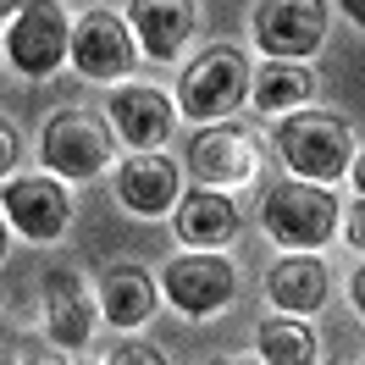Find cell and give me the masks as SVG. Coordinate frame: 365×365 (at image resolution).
<instances>
[{"label": "cell", "instance_id": "obj_4", "mask_svg": "<svg viewBox=\"0 0 365 365\" xmlns=\"http://www.w3.org/2000/svg\"><path fill=\"white\" fill-rule=\"evenodd\" d=\"M45 172L61 182H89L111 166V128L89 111H56L39 133Z\"/></svg>", "mask_w": 365, "mask_h": 365}, {"label": "cell", "instance_id": "obj_6", "mask_svg": "<svg viewBox=\"0 0 365 365\" xmlns=\"http://www.w3.org/2000/svg\"><path fill=\"white\" fill-rule=\"evenodd\" d=\"M67 39H72V23L56 0H23L17 17L6 23V56L23 78H50L67 61Z\"/></svg>", "mask_w": 365, "mask_h": 365}, {"label": "cell", "instance_id": "obj_11", "mask_svg": "<svg viewBox=\"0 0 365 365\" xmlns=\"http://www.w3.org/2000/svg\"><path fill=\"white\" fill-rule=\"evenodd\" d=\"M116 200L133 210V216H166L182 200V172L178 160H166L160 150H138L122 160L116 172Z\"/></svg>", "mask_w": 365, "mask_h": 365}, {"label": "cell", "instance_id": "obj_7", "mask_svg": "<svg viewBox=\"0 0 365 365\" xmlns=\"http://www.w3.org/2000/svg\"><path fill=\"white\" fill-rule=\"evenodd\" d=\"M160 294L172 299V310L205 321L238 294V272H232V260H222L216 250H188L160 272Z\"/></svg>", "mask_w": 365, "mask_h": 365}, {"label": "cell", "instance_id": "obj_17", "mask_svg": "<svg viewBox=\"0 0 365 365\" xmlns=\"http://www.w3.org/2000/svg\"><path fill=\"white\" fill-rule=\"evenodd\" d=\"M155 299H160V288L150 282L144 266H111V272L100 277V304L94 310L111 321V327L133 332V327H144V321L155 316Z\"/></svg>", "mask_w": 365, "mask_h": 365}, {"label": "cell", "instance_id": "obj_24", "mask_svg": "<svg viewBox=\"0 0 365 365\" xmlns=\"http://www.w3.org/2000/svg\"><path fill=\"white\" fill-rule=\"evenodd\" d=\"M343 11H349V23H365V6H360V0H343Z\"/></svg>", "mask_w": 365, "mask_h": 365}, {"label": "cell", "instance_id": "obj_9", "mask_svg": "<svg viewBox=\"0 0 365 365\" xmlns=\"http://www.w3.org/2000/svg\"><path fill=\"white\" fill-rule=\"evenodd\" d=\"M67 61L83 72V78H94V83H116V78L133 72L138 45H133V34H128L122 17H111V11H83V17L72 23Z\"/></svg>", "mask_w": 365, "mask_h": 365}, {"label": "cell", "instance_id": "obj_26", "mask_svg": "<svg viewBox=\"0 0 365 365\" xmlns=\"http://www.w3.org/2000/svg\"><path fill=\"white\" fill-rule=\"evenodd\" d=\"M6 244H11V232H6V222H0V260H6Z\"/></svg>", "mask_w": 365, "mask_h": 365}, {"label": "cell", "instance_id": "obj_3", "mask_svg": "<svg viewBox=\"0 0 365 365\" xmlns=\"http://www.w3.org/2000/svg\"><path fill=\"white\" fill-rule=\"evenodd\" d=\"M250 100V61L238 45H210L205 56H194L178 83V111L188 122H227L238 106Z\"/></svg>", "mask_w": 365, "mask_h": 365}, {"label": "cell", "instance_id": "obj_13", "mask_svg": "<svg viewBox=\"0 0 365 365\" xmlns=\"http://www.w3.org/2000/svg\"><path fill=\"white\" fill-rule=\"evenodd\" d=\"M172 122H178L172 100L160 89H150V83H122V89L111 94V128H116V138H128L133 150H160V144L172 138Z\"/></svg>", "mask_w": 365, "mask_h": 365}, {"label": "cell", "instance_id": "obj_23", "mask_svg": "<svg viewBox=\"0 0 365 365\" xmlns=\"http://www.w3.org/2000/svg\"><path fill=\"white\" fill-rule=\"evenodd\" d=\"M17 365H67V360H61V349H39V354H23Z\"/></svg>", "mask_w": 365, "mask_h": 365}, {"label": "cell", "instance_id": "obj_1", "mask_svg": "<svg viewBox=\"0 0 365 365\" xmlns=\"http://www.w3.org/2000/svg\"><path fill=\"white\" fill-rule=\"evenodd\" d=\"M277 155L299 182H332L360 155V138L332 111H288L277 128Z\"/></svg>", "mask_w": 365, "mask_h": 365}, {"label": "cell", "instance_id": "obj_8", "mask_svg": "<svg viewBox=\"0 0 365 365\" xmlns=\"http://www.w3.org/2000/svg\"><path fill=\"white\" fill-rule=\"evenodd\" d=\"M250 28L272 61H310L327 39V0H260Z\"/></svg>", "mask_w": 365, "mask_h": 365}, {"label": "cell", "instance_id": "obj_27", "mask_svg": "<svg viewBox=\"0 0 365 365\" xmlns=\"http://www.w3.org/2000/svg\"><path fill=\"white\" fill-rule=\"evenodd\" d=\"M210 365H232V360H210Z\"/></svg>", "mask_w": 365, "mask_h": 365}, {"label": "cell", "instance_id": "obj_10", "mask_svg": "<svg viewBox=\"0 0 365 365\" xmlns=\"http://www.w3.org/2000/svg\"><path fill=\"white\" fill-rule=\"evenodd\" d=\"M0 205H6V222L34 238V244H56L72 222V194L61 188V178L50 172H28V178H11L0 188Z\"/></svg>", "mask_w": 365, "mask_h": 365}, {"label": "cell", "instance_id": "obj_2", "mask_svg": "<svg viewBox=\"0 0 365 365\" xmlns=\"http://www.w3.org/2000/svg\"><path fill=\"white\" fill-rule=\"evenodd\" d=\"M260 227L272 244L299 255H321L338 232V200L321 182H272L260 200Z\"/></svg>", "mask_w": 365, "mask_h": 365}, {"label": "cell", "instance_id": "obj_21", "mask_svg": "<svg viewBox=\"0 0 365 365\" xmlns=\"http://www.w3.org/2000/svg\"><path fill=\"white\" fill-rule=\"evenodd\" d=\"M17 160H23V138H17V128L0 116V178H11V172H17Z\"/></svg>", "mask_w": 365, "mask_h": 365}, {"label": "cell", "instance_id": "obj_12", "mask_svg": "<svg viewBox=\"0 0 365 365\" xmlns=\"http://www.w3.org/2000/svg\"><path fill=\"white\" fill-rule=\"evenodd\" d=\"M128 23H133L138 56L172 61V56L194 39V28H200V6H194V0H133V6H128Z\"/></svg>", "mask_w": 365, "mask_h": 365}, {"label": "cell", "instance_id": "obj_20", "mask_svg": "<svg viewBox=\"0 0 365 365\" xmlns=\"http://www.w3.org/2000/svg\"><path fill=\"white\" fill-rule=\"evenodd\" d=\"M100 365H166V354H160L150 338H122L106 349V360Z\"/></svg>", "mask_w": 365, "mask_h": 365}, {"label": "cell", "instance_id": "obj_15", "mask_svg": "<svg viewBox=\"0 0 365 365\" xmlns=\"http://www.w3.org/2000/svg\"><path fill=\"white\" fill-rule=\"evenodd\" d=\"M327 288H332V277H327V260H321V255L288 250L272 272H266V299H272L282 316H316L321 304H327Z\"/></svg>", "mask_w": 365, "mask_h": 365}, {"label": "cell", "instance_id": "obj_16", "mask_svg": "<svg viewBox=\"0 0 365 365\" xmlns=\"http://www.w3.org/2000/svg\"><path fill=\"white\" fill-rule=\"evenodd\" d=\"M188 250H222L238 238V205H232L227 194H216V188H194V194H182L178 200V222H172Z\"/></svg>", "mask_w": 365, "mask_h": 365}, {"label": "cell", "instance_id": "obj_19", "mask_svg": "<svg viewBox=\"0 0 365 365\" xmlns=\"http://www.w3.org/2000/svg\"><path fill=\"white\" fill-rule=\"evenodd\" d=\"M255 349H260V360H266V365H316V360H321L316 332H310V321H299V316H272V321H260Z\"/></svg>", "mask_w": 365, "mask_h": 365}, {"label": "cell", "instance_id": "obj_5", "mask_svg": "<svg viewBox=\"0 0 365 365\" xmlns=\"http://www.w3.org/2000/svg\"><path fill=\"white\" fill-rule=\"evenodd\" d=\"M260 160H266V150H260L255 128H244V122H205L194 133V144H188L194 178L205 182V188H216V194L255 182L260 178Z\"/></svg>", "mask_w": 365, "mask_h": 365}, {"label": "cell", "instance_id": "obj_18", "mask_svg": "<svg viewBox=\"0 0 365 365\" xmlns=\"http://www.w3.org/2000/svg\"><path fill=\"white\" fill-rule=\"evenodd\" d=\"M310 94H316V72H310V61H266L260 72H250V100L266 116L304 111Z\"/></svg>", "mask_w": 365, "mask_h": 365}, {"label": "cell", "instance_id": "obj_22", "mask_svg": "<svg viewBox=\"0 0 365 365\" xmlns=\"http://www.w3.org/2000/svg\"><path fill=\"white\" fill-rule=\"evenodd\" d=\"M349 244H354V250L365 244V200L360 194H354V205H349Z\"/></svg>", "mask_w": 365, "mask_h": 365}, {"label": "cell", "instance_id": "obj_25", "mask_svg": "<svg viewBox=\"0 0 365 365\" xmlns=\"http://www.w3.org/2000/svg\"><path fill=\"white\" fill-rule=\"evenodd\" d=\"M17 6H23V0H0V23H11V17H17Z\"/></svg>", "mask_w": 365, "mask_h": 365}, {"label": "cell", "instance_id": "obj_14", "mask_svg": "<svg viewBox=\"0 0 365 365\" xmlns=\"http://www.w3.org/2000/svg\"><path fill=\"white\" fill-rule=\"evenodd\" d=\"M94 299L78 272H50L45 277V332L56 349H83L94 338Z\"/></svg>", "mask_w": 365, "mask_h": 365}]
</instances>
